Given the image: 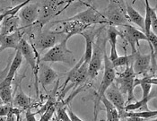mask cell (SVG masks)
I'll return each instance as SVG.
<instances>
[{"label":"cell","instance_id":"obj_27","mask_svg":"<svg viewBox=\"0 0 157 121\" xmlns=\"http://www.w3.org/2000/svg\"><path fill=\"white\" fill-rule=\"evenodd\" d=\"M134 57H135L134 54H130L129 56L125 55L123 57H119L116 60H114L112 62V66L116 69V68H118L120 66H128V65L133 64Z\"/></svg>","mask_w":157,"mask_h":121},{"label":"cell","instance_id":"obj_25","mask_svg":"<svg viewBox=\"0 0 157 121\" xmlns=\"http://www.w3.org/2000/svg\"><path fill=\"white\" fill-rule=\"evenodd\" d=\"M157 115L156 110H142L139 112H134V111H129L125 113L122 116V119L125 118H137V119H147L151 118H155Z\"/></svg>","mask_w":157,"mask_h":121},{"label":"cell","instance_id":"obj_2","mask_svg":"<svg viewBox=\"0 0 157 121\" xmlns=\"http://www.w3.org/2000/svg\"><path fill=\"white\" fill-rule=\"evenodd\" d=\"M68 38L62 40L60 43L57 44L53 48L48 49V51L41 57L40 62L45 63H54V62H61L67 64L68 66H73L75 62V59L74 57L72 50L67 48Z\"/></svg>","mask_w":157,"mask_h":121},{"label":"cell","instance_id":"obj_1","mask_svg":"<svg viewBox=\"0 0 157 121\" xmlns=\"http://www.w3.org/2000/svg\"><path fill=\"white\" fill-rule=\"evenodd\" d=\"M102 30L97 34L96 41L94 43L92 59L88 64V77H90L92 80L96 78L100 70L101 69V65L105 54V44L108 40L107 36L102 33Z\"/></svg>","mask_w":157,"mask_h":121},{"label":"cell","instance_id":"obj_39","mask_svg":"<svg viewBox=\"0 0 157 121\" xmlns=\"http://www.w3.org/2000/svg\"><path fill=\"white\" fill-rule=\"evenodd\" d=\"M50 121H58V120H57L56 119H51V120H50Z\"/></svg>","mask_w":157,"mask_h":121},{"label":"cell","instance_id":"obj_17","mask_svg":"<svg viewBox=\"0 0 157 121\" xmlns=\"http://www.w3.org/2000/svg\"><path fill=\"white\" fill-rule=\"evenodd\" d=\"M20 30V19L18 16H6L1 24L0 34L3 36L13 33Z\"/></svg>","mask_w":157,"mask_h":121},{"label":"cell","instance_id":"obj_3","mask_svg":"<svg viewBox=\"0 0 157 121\" xmlns=\"http://www.w3.org/2000/svg\"><path fill=\"white\" fill-rule=\"evenodd\" d=\"M67 36L62 31L52 32V31H41L33 39V43L32 47L38 54H40L45 49H50L60 43L62 40L67 39ZM69 39V38H68Z\"/></svg>","mask_w":157,"mask_h":121},{"label":"cell","instance_id":"obj_36","mask_svg":"<svg viewBox=\"0 0 157 121\" xmlns=\"http://www.w3.org/2000/svg\"><path fill=\"white\" fill-rule=\"evenodd\" d=\"M6 17V14L5 11H4V13H1V14H0V26H1V24H2L3 20H4Z\"/></svg>","mask_w":157,"mask_h":121},{"label":"cell","instance_id":"obj_10","mask_svg":"<svg viewBox=\"0 0 157 121\" xmlns=\"http://www.w3.org/2000/svg\"><path fill=\"white\" fill-rule=\"evenodd\" d=\"M89 6L88 9L77 13L68 19L76 20L88 26H91L93 24H108L109 25V23L103 17V15L101 13V12H99L94 7L91 6Z\"/></svg>","mask_w":157,"mask_h":121},{"label":"cell","instance_id":"obj_35","mask_svg":"<svg viewBox=\"0 0 157 121\" xmlns=\"http://www.w3.org/2000/svg\"><path fill=\"white\" fill-rule=\"evenodd\" d=\"M36 114L37 113L32 112L30 109H27L26 113H25V119H26V121H37L36 118H35Z\"/></svg>","mask_w":157,"mask_h":121},{"label":"cell","instance_id":"obj_23","mask_svg":"<svg viewBox=\"0 0 157 121\" xmlns=\"http://www.w3.org/2000/svg\"><path fill=\"white\" fill-rule=\"evenodd\" d=\"M101 101L103 103L106 109L107 121H120V115H119L118 110L114 107V105L108 100V99L105 96H103L101 98Z\"/></svg>","mask_w":157,"mask_h":121},{"label":"cell","instance_id":"obj_38","mask_svg":"<svg viewBox=\"0 0 157 121\" xmlns=\"http://www.w3.org/2000/svg\"><path fill=\"white\" fill-rule=\"evenodd\" d=\"M3 38H4V36L0 34V47H1V44H2V40H3Z\"/></svg>","mask_w":157,"mask_h":121},{"label":"cell","instance_id":"obj_34","mask_svg":"<svg viewBox=\"0 0 157 121\" xmlns=\"http://www.w3.org/2000/svg\"><path fill=\"white\" fill-rule=\"evenodd\" d=\"M67 115H68V117H69V119H70V120L71 121H83L71 109V107L69 106V105H67Z\"/></svg>","mask_w":157,"mask_h":121},{"label":"cell","instance_id":"obj_7","mask_svg":"<svg viewBox=\"0 0 157 121\" xmlns=\"http://www.w3.org/2000/svg\"><path fill=\"white\" fill-rule=\"evenodd\" d=\"M68 3L67 1H56V0H46L39 2V15L36 24L40 27L43 26L58 15L59 12L58 11L61 5Z\"/></svg>","mask_w":157,"mask_h":121},{"label":"cell","instance_id":"obj_13","mask_svg":"<svg viewBox=\"0 0 157 121\" xmlns=\"http://www.w3.org/2000/svg\"><path fill=\"white\" fill-rule=\"evenodd\" d=\"M133 70L136 74H143L145 76H147L148 72L151 70V60H152V55L146 54L143 55L140 53L139 50H136V52L134 54ZM152 72V70H151Z\"/></svg>","mask_w":157,"mask_h":121},{"label":"cell","instance_id":"obj_11","mask_svg":"<svg viewBox=\"0 0 157 121\" xmlns=\"http://www.w3.org/2000/svg\"><path fill=\"white\" fill-rule=\"evenodd\" d=\"M39 15V2L33 4H27L19 11L20 29L24 30L33 26L38 20Z\"/></svg>","mask_w":157,"mask_h":121},{"label":"cell","instance_id":"obj_40","mask_svg":"<svg viewBox=\"0 0 157 121\" xmlns=\"http://www.w3.org/2000/svg\"><path fill=\"white\" fill-rule=\"evenodd\" d=\"M0 105H3V102H2V100H0Z\"/></svg>","mask_w":157,"mask_h":121},{"label":"cell","instance_id":"obj_31","mask_svg":"<svg viewBox=\"0 0 157 121\" xmlns=\"http://www.w3.org/2000/svg\"><path fill=\"white\" fill-rule=\"evenodd\" d=\"M151 29H153V32L157 33V13L156 8H151Z\"/></svg>","mask_w":157,"mask_h":121},{"label":"cell","instance_id":"obj_15","mask_svg":"<svg viewBox=\"0 0 157 121\" xmlns=\"http://www.w3.org/2000/svg\"><path fill=\"white\" fill-rule=\"evenodd\" d=\"M57 23L63 24L62 32L66 33L67 38H71L75 34H81L82 32H84L90 27V26L85 25L76 20H69V19H66V20L59 21Z\"/></svg>","mask_w":157,"mask_h":121},{"label":"cell","instance_id":"obj_8","mask_svg":"<svg viewBox=\"0 0 157 121\" xmlns=\"http://www.w3.org/2000/svg\"><path fill=\"white\" fill-rule=\"evenodd\" d=\"M18 49L20 50L23 58L26 60L27 64L31 66L33 72L34 74V77H35V88H36L37 95H39V89H38V69H39V62L40 60L38 59V52H36L33 48L32 47V45L23 38L19 43V47Z\"/></svg>","mask_w":157,"mask_h":121},{"label":"cell","instance_id":"obj_5","mask_svg":"<svg viewBox=\"0 0 157 121\" xmlns=\"http://www.w3.org/2000/svg\"><path fill=\"white\" fill-rule=\"evenodd\" d=\"M103 64H104V72H103V77L102 81L101 83L100 88L94 96V121H97V115H98V106L101 102V98L104 96L105 92L109 88L112 83H114L115 77H116V71L115 68L112 66V63L109 61L107 54H104L103 58Z\"/></svg>","mask_w":157,"mask_h":121},{"label":"cell","instance_id":"obj_6","mask_svg":"<svg viewBox=\"0 0 157 121\" xmlns=\"http://www.w3.org/2000/svg\"><path fill=\"white\" fill-rule=\"evenodd\" d=\"M119 74L118 77H115L116 83L115 85L119 88L122 94H128V104L131 103V100L134 99V82L136 79V74L133 70L132 64L126 66V69L124 72Z\"/></svg>","mask_w":157,"mask_h":121},{"label":"cell","instance_id":"obj_21","mask_svg":"<svg viewBox=\"0 0 157 121\" xmlns=\"http://www.w3.org/2000/svg\"><path fill=\"white\" fill-rule=\"evenodd\" d=\"M156 97V90L155 89L153 92H151V93L149 94V96L141 99L140 100L135 102V103H129L127 106H125V111L129 112V111H135L136 109H145V110H149L147 107V103L150 100L154 99Z\"/></svg>","mask_w":157,"mask_h":121},{"label":"cell","instance_id":"obj_29","mask_svg":"<svg viewBox=\"0 0 157 121\" xmlns=\"http://www.w3.org/2000/svg\"><path fill=\"white\" fill-rule=\"evenodd\" d=\"M57 109V103L51 107H49L48 109H46V111L41 115L40 119L39 121H50L53 119V115L56 112Z\"/></svg>","mask_w":157,"mask_h":121},{"label":"cell","instance_id":"obj_30","mask_svg":"<svg viewBox=\"0 0 157 121\" xmlns=\"http://www.w3.org/2000/svg\"><path fill=\"white\" fill-rule=\"evenodd\" d=\"M141 83H147L150 85H157V79L156 76H144V78L142 79H135L134 82V87L139 85Z\"/></svg>","mask_w":157,"mask_h":121},{"label":"cell","instance_id":"obj_28","mask_svg":"<svg viewBox=\"0 0 157 121\" xmlns=\"http://www.w3.org/2000/svg\"><path fill=\"white\" fill-rule=\"evenodd\" d=\"M145 17L144 18V25H145V29H144V33L148 34L151 32V8L152 6H150L149 2L147 0L145 1Z\"/></svg>","mask_w":157,"mask_h":121},{"label":"cell","instance_id":"obj_19","mask_svg":"<svg viewBox=\"0 0 157 121\" xmlns=\"http://www.w3.org/2000/svg\"><path fill=\"white\" fill-rule=\"evenodd\" d=\"M125 6H126V13H127L128 21H131L133 24H136L137 26H139L144 31V29H145L144 17L140 14V13L134 8L129 2L125 1Z\"/></svg>","mask_w":157,"mask_h":121},{"label":"cell","instance_id":"obj_32","mask_svg":"<svg viewBox=\"0 0 157 121\" xmlns=\"http://www.w3.org/2000/svg\"><path fill=\"white\" fill-rule=\"evenodd\" d=\"M140 86L142 88V91H143V95H142V99L146 98V97L149 96V94L151 93V89H152V85L150 84H147V83H141Z\"/></svg>","mask_w":157,"mask_h":121},{"label":"cell","instance_id":"obj_16","mask_svg":"<svg viewBox=\"0 0 157 121\" xmlns=\"http://www.w3.org/2000/svg\"><path fill=\"white\" fill-rule=\"evenodd\" d=\"M121 37V32L114 26L109 25L107 30V40H109L110 45V52H109V61L112 63L119 58L118 52H117V38Z\"/></svg>","mask_w":157,"mask_h":121},{"label":"cell","instance_id":"obj_26","mask_svg":"<svg viewBox=\"0 0 157 121\" xmlns=\"http://www.w3.org/2000/svg\"><path fill=\"white\" fill-rule=\"evenodd\" d=\"M13 92L12 86H7L0 90V100H2L3 104L10 105L13 104Z\"/></svg>","mask_w":157,"mask_h":121},{"label":"cell","instance_id":"obj_37","mask_svg":"<svg viewBox=\"0 0 157 121\" xmlns=\"http://www.w3.org/2000/svg\"><path fill=\"white\" fill-rule=\"evenodd\" d=\"M126 121H144L142 119H137V118H128Z\"/></svg>","mask_w":157,"mask_h":121},{"label":"cell","instance_id":"obj_12","mask_svg":"<svg viewBox=\"0 0 157 121\" xmlns=\"http://www.w3.org/2000/svg\"><path fill=\"white\" fill-rule=\"evenodd\" d=\"M104 96L108 99V100L110 101L114 107L117 109L119 115H120V119L122 118L123 114L125 113V100L124 96L121 93V91L119 90V88L117 87V85H115V83H112L109 88L107 89V91L105 92Z\"/></svg>","mask_w":157,"mask_h":121},{"label":"cell","instance_id":"obj_20","mask_svg":"<svg viewBox=\"0 0 157 121\" xmlns=\"http://www.w3.org/2000/svg\"><path fill=\"white\" fill-rule=\"evenodd\" d=\"M31 104H32V99L27 94H25L21 88H18L15 97L13 100V105L15 107V109L27 110L30 109Z\"/></svg>","mask_w":157,"mask_h":121},{"label":"cell","instance_id":"obj_14","mask_svg":"<svg viewBox=\"0 0 157 121\" xmlns=\"http://www.w3.org/2000/svg\"><path fill=\"white\" fill-rule=\"evenodd\" d=\"M39 69H38V82H40L43 89L46 86L51 85L59 76V74L53 68H51L45 62H39ZM46 90V89H45Z\"/></svg>","mask_w":157,"mask_h":121},{"label":"cell","instance_id":"obj_33","mask_svg":"<svg viewBox=\"0 0 157 121\" xmlns=\"http://www.w3.org/2000/svg\"><path fill=\"white\" fill-rule=\"evenodd\" d=\"M12 107L8 105H0V117H7L12 112Z\"/></svg>","mask_w":157,"mask_h":121},{"label":"cell","instance_id":"obj_4","mask_svg":"<svg viewBox=\"0 0 157 121\" xmlns=\"http://www.w3.org/2000/svg\"><path fill=\"white\" fill-rule=\"evenodd\" d=\"M125 1H109L108 7L101 13L109 23V26H125L128 24V19L124 8Z\"/></svg>","mask_w":157,"mask_h":121},{"label":"cell","instance_id":"obj_18","mask_svg":"<svg viewBox=\"0 0 157 121\" xmlns=\"http://www.w3.org/2000/svg\"><path fill=\"white\" fill-rule=\"evenodd\" d=\"M22 39H23V32H21V29L13 33L4 36L0 47V53L6 48H13L17 50Z\"/></svg>","mask_w":157,"mask_h":121},{"label":"cell","instance_id":"obj_22","mask_svg":"<svg viewBox=\"0 0 157 121\" xmlns=\"http://www.w3.org/2000/svg\"><path fill=\"white\" fill-rule=\"evenodd\" d=\"M122 27H123V30H125L128 32V34L131 37V39L136 42V45H137L136 46L137 48H139V46H140L139 45L140 40H145V41H147V38L145 36V33L143 32L137 30L136 28H135L132 25L127 24V25L122 26Z\"/></svg>","mask_w":157,"mask_h":121},{"label":"cell","instance_id":"obj_24","mask_svg":"<svg viewBox=\"0 0 157 121\" xmlns=\"http://www.w3.org/2000/svg\"><path fill=\"white\" fill-rule=\"evenodd\" d=\"M22 63H23V56H22L20 50L17 49V50H16V53H15V56H14L12 63H11V65H10L9 71H8V73H7V74H6V78H9V79H11V80H13L14 74H16L18 68L21 66Z\"/></svg>","mask_w":157,"mask_h":121},{"label":"cell","instance_id":"obj_9","mask_svg":"<svg viewBox=\"0 0 157 121\" xmlns=\"http://www.w3.org/2000/svg\"><path fill=\"white\" fill-rule=\"evenodd\" d=\"M66 76L67 81L64 85V88L67 85V83H71L74 88H76L77 86L83 85L86 82L88 77V64L84 62L83 57L78 63H76L75 66H73L69 72L66 74Z\"/></svg>","mask_w":157,"mask_h":121}]
</instances>
